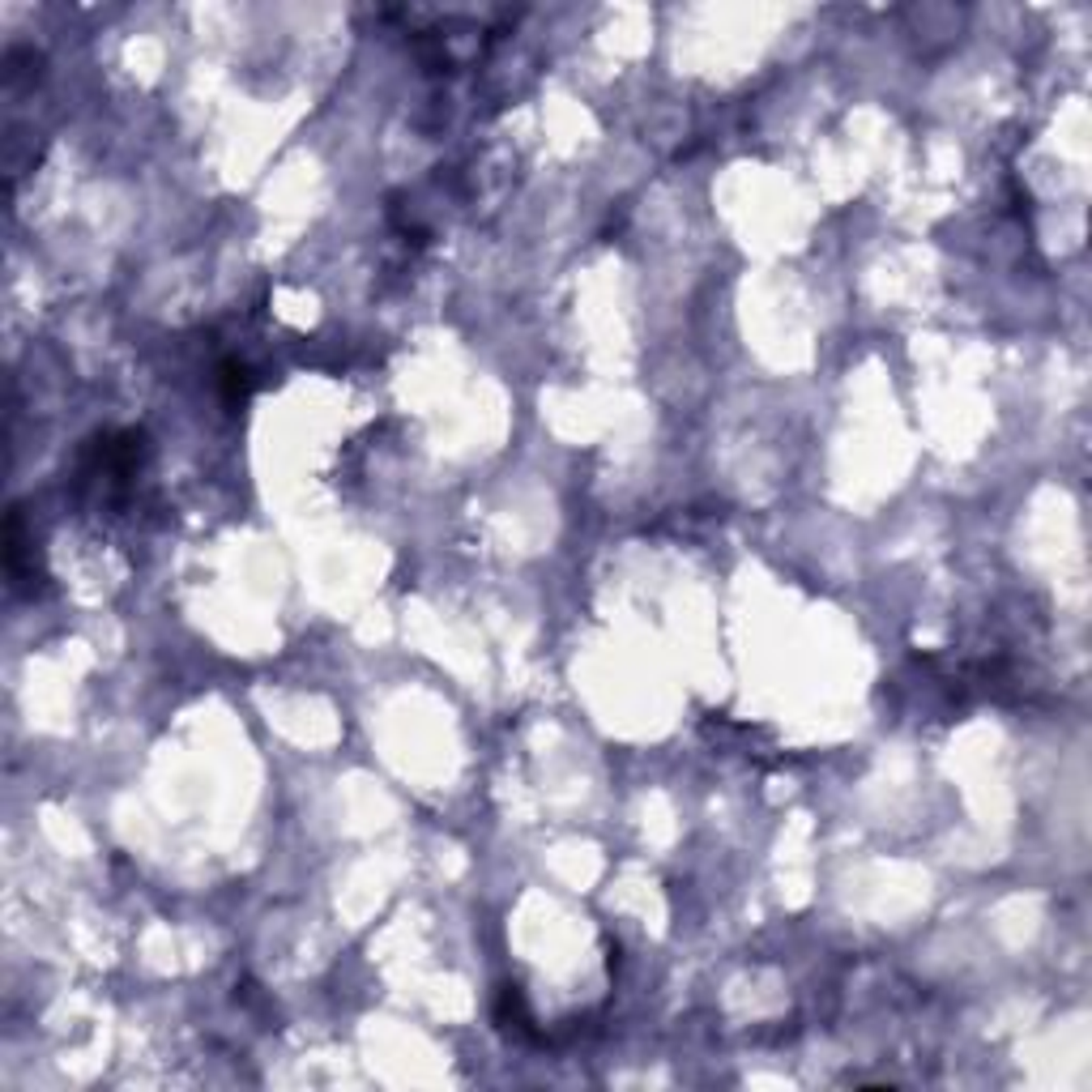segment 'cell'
<instances>
[{
	"mask_svg": "<svg viewBox=\"0 0 1092 1092\" xmlns=\"http://www.w3.org/2000/svg\"><path fill=\"white\" fill-rule=\"evenodd\" d=\"M222 384H227V402H243L247 388H252V380H247V371L235 367V363H222Z\"/></svg>",
	"mask_w": 1092,
	"mask_h": 1092,
	"instance_id": "cell-1",
	"label": "cell"
}]
</instances>
